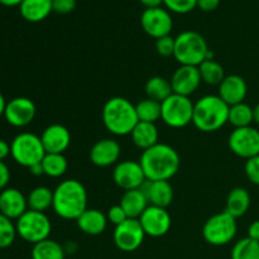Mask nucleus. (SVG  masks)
I'll return each instance as SVG.
<instances>
[{"label":"nucleus","mask_w":259,"mask_h":259,"mask_svg":"<svg viewBox=\"0 0 259 259\" xmlns=\"http://www.w3.org/2000/svg\"><path fill=\"white\" fill-rule=\"evenodd\" d=\"M139 163L149 181H169L179 172L181 158L174 147L157 143L143 151Z\"/></svg>","instance_id":"nucleus-1"},{"label":"nucleus","mask_w":259,"mask_h":259,"mask_svg":"<svg viewBox=\"0 0 259 259\" xmlns=\"http://www.w3.org/2000/svg\"><path fill=\"white\" fill-rule=\"evenodd\" d=\"M53 211L65 220H77L88 207V191L77 180H66L53 190Z\"/></svg>","instance_id":"nucleus-2"},{"label":"nucleus","mask_w":259,"mask_h":259,"mask_svg":"<svg viewBox=\"0 0 259 259\" xmlns=\"http://www.w3.org/2000/svg\"><path fill=\"white\" fill-rule=\"evenodd\" d=\"M105 128L114 136H129L138 123L136 105L121 96L109 99L101 111Z\"/></svg>","instance_id":"nucleus-3"},{"label":"nucleus","mask_w":259,"mask_h":259,"mask_svg":"<svg viewBox=\"0 0 259 259\" xmlns=\"http://www.w3.org/2000/svg\"><path fill=\"white\" fill-rule=\"evenodd\" d=\"M230 106L219 95H205L194 104L192 124L204 133L222 129L229 119Z\"/></svg>","instance_id":"nucleus-4"},{"label":"nucleus","mask_w":259,"mask_h":259,"mask_svg":"<svg viewBox=\"0 0 259 259\" xmlns=\"http://www.w3.org/2000/svg\"><path fill=\"white\" fill-rule=\"evenodd\" d=\"M209 47L200 33L194 30H185L175 38L174 57L181 66H196L199 67L209 56Z\"/></svg>","instance_id":"nucleus-5"},{"label":"nucleus","mask_w":259,"mask_h":259,"mask_svg":"<svg viewBox=\"0 0 259 259\" xmlns=\"http://www.w3.org/2000/svg\"><path fill=\"white\" fill-rule=\"evenodd\" d=\"M10 156L18 164L27 168L40 163L46 156L40 137L28 132L15 136L10 143Z\"/></svg>","instance_id":"nucleus-6"},{"label":"nucleus","mask_w":259,"mask_h":259,"mask_svg":"<svg viewBox=\"0 0 259 259\" xmlns=\"http://www.w3.org/2000/svg\"><path fill=\"white\" fill-rule=\"evenodd\" d=\"M237 232V219L224 210L206 220L202 227V238L209 244L222 247L229 244L235 238Z\"/></svg>","instance_id":"nucleus-7"},{"label":"nucleus","mask_w":259,"mask_h":259,"mask_svg":"<svg viewBox=\"0 0 259 259\" xmlns=\"http://www.w3.org/2000/svg\"><path fill=\"white\" fill-rule=\"evenodd\" d=\"M15 228H17V234L23 240L34 245L50 238L52 224L46 212L28 209L15 222Z\"/></svg>","instance_id":"nucleus-8"},{"label":"nucleus","mask_w":259,"mask_h":259,"mask_svg":"<svg viewBox=\"0 0 259 259\" xmlns=\"http://www.w3.org/2000/svg\"><path fill=\"white\" fill-rule=\"evenodd\" d=\"M192 116L194 103L187 96L172 94L161 103V119L171 128H185L192 123Z\"/></svg>","instance_id":"nucleus-9"},{"label":"nucleus","mask_w":259,"mask_h":259,"mask_svg":"<svg viewBox=\"0 0 259 259\" xmlns=\"http://www.w3.org/2000/svg\"><path fill=\"white\" fill-rule=\"evenodd\" d=\"M229 149L240 158L249 159L259 154V131L250 126L237 128L228 139Z\"/></svg>","instance_id":"nucleus-10"},{"label":"nucleus","mask_w":259,"mask_h":259,"mask_svg":"<svg viewBox=\"0 0 259 259\" xmlns=\"http://www.w3.org/2000/svg\"><path fill=\"white\" fill-rule=\"evenodd\" d=\"M141 25L149 37L158 39L169 35L174 28V19L171 13L164 8H151L142 13Z\"/></svg>","instance_id":"nucleus-11"},{"label":"nucleus","mask_w":259,"mask_h":259,"mask_svg":"<svg viewBox=\"0 0 259 259\" xmlns=\"http://www.w3.org/2000/svg\"><path fill=\"white\" fill-rule=\"evenodd\" d=\"M114 243L121 252H134L144 242L146 233L138 219H128L123 224L115 227Z\"/></svg>","instance_id":"nucleus-12"},{"label":"nucleus","mask_w":259,"mask_h":259,"mask_svg":"<svg viewBox=\"0 0 259 259\" xmlns=\"http://www.w3.org/2000/svg\"><path fill=\"white\" fill-rule=\"evenodd\" d=\"M113 180L118 187L124 191L141 189L147 181L141 163L137 161H121L116 163L113 171Z\"/></svg>","instance_id":"nucleus-13"},{"label":"nucleus","mask_w":259,"mask_h":259,"mask_svg":"<svg viewBox=\"0 0 259 259\" xmlns=\"http://www.w3.org/2000/svg\"><path fill=\"white\" fill-rule=\"evenodd\" d=\"M138 220L146 235L152 238H159L166 235L172 225L171 215L167 211V209L153 206V205H149Z\"/></svg>","instance_id":"nucleus-14"},{"label":"nucleus","mask_w":259,"mask_h":259,"mask_svg":"<svg viewBox=\"0 0 259 259\" xmlns=\"http://www.w3.org/2000/svg\"><path fill=\"white\" fill-rule=\"evenodd\" d=\"M35 114H37V108L33 100L24 96H19V98H14L8 101L5 106L4 118L12 126L24 128L34 120Z\"/></svg>","instance_id":"nucleus-15"},{"label":"nucleus","mask_w":259,"mask_h":259,"mask_svg":"<svg viewBox=\"0 0 259 259\" xmlns=\"http://www.w3.org/2000/svg\"><path fill=\"white\" fill-rule=\"evenodd\" d=\"M169 82H171L174 94L190 98V95H192L202 82L199 67H196V66H180L174 72Z\"/></svg>","instance_id":"nucleus-16"},{"label":"nucleus","mask_w":259,"mask_h":259,"mask_svg":"<svg viewBox=\"0 0 259 259\" xmlns=\"http://www.w3.org/2000/svg\"><path fill=\"white\" fill-rule=\"evenodd\" d=\"M121 147L115 139L104 138L96 142L90 149V161L96 167H109L118 163Z\"/></svg>","instance_id":"nucleus-17"},{"label":"nucleus","mask_w":259,"mask_h":259,"mask_svg":"<svg viewBox=\"0 0 259 259\" xmlns=\"http://www.w3.org/2000/svg\"><path fill=\"white\" fill-rule=\"evenodd\" d=\"M46 153H65L71 144L70 131L62 124H52L40 136Z\"/></svg>","instance_id":"nucleus-18"},{"label":"nucleus","mask_w":259,"mask_h":259,"mask_svg":"<svg viewBox=\"0 0 259 259\" xmlns=\"http://www.w3.org/2000/svg\"><path fill=\"white\" fill-rule=\"evenodd\" d=\"M28 210L27 197L18 189H5L0 192V214L18 220Z\"/></svg>","instance_id":"nucleus-19"},{"label":"nucleus","mask_w":259,"mask_h":259,"mask_svg":"<svg viewBox=\"0 0 259 259\" xmlns=\"http://www.w3.org/2000/svg\"><path fill=\"white\" fill-rule=\"evenodd\" d=\"M247 94L248 85L244 78L239 75H229L225 76V78L219 85V94L218 95L228 105L233 106L235 104L244 103Z\"/></svg>","instance_id":"nucleus-20"},{"label":"nucleus","mask_w":259,"mask_h":259,"mask_svg":"<svg viewBox=\"0 0 259 259\" xmlns=\"http://www.w3.org/2000/svg\"><path fill=\"white\" fill-rule=\"evenodd\" d=\"M141 190L147 196L149 205H153V206L167 209V206H169L174 201V187L169 184V181H149L147 180Z\"/></svg>","instance_id":"nucleus-21"},{"label":"nucleus","mask_w":259,"mask_h":259,"mask_svg":"<svg viewBox=\"0 0 259 259\" xmlns=\"http://www.w3.org/2000/svg\"><path fill=\"white\" fill-rule=\"evenodd\" d=\"M77 227L83 234L91 235H100L105 232L106 225H108V218L103 211L98 209H86L82 214L80 215L77 220Z\"/></svg>","instance_id":"nucleus-22"},{"label":"nucleus","mask_w":259,"mask_h":259,"mask_svg":"<svg viewBox=\"0 0 259 259\" xmlns=\"http://www.w3.org/2000/svg\"><path fill=\"white\" fill-rule=\"evenodd\" d=\"M119 205L123 207L129 219H139L144 210L149 206V202L144 192L141 189H137L124 192Z\"/></svg>","instance_id":"nucleus-23"},{"label":"nucleus","mask_w":259,"mask_h":259,"mask_svg":"<svg viewBox=\"0 0 259 259\" xmlns=\"http://www.w3.org/2000/svg\"><path fill=\"white\" fill-rule=\"evenodd\" d=\"M132 141L137 148L146 151L151 147L156 146L159 143V133L157 129L156 124L146 123V121H138L137 125L134 126L133 132L131 133Z\"/></svg>","instance_id":"nucleus-24"},{"label":"nucleus","mask_w":259,"mask_h":259,"mask_svg":"<svg viewBox=\"0 0 259 259\" xmlns=\"http://www.w3.org/2000/svg\"><path fill=\"white\" fill-rule=\"evenodd\" d=\"M19 12L27 22H42L53 12L52 0H23Z\"/></svg>","instance_id":"nucleus-25"},{"label":"nucleus","mask_w":259,"mask_h":259,"mask_svg":"<svg viewBox=\"0 0 259 259\" xmlns=\"http://www.w3.org/2000/svg\"><path fill=\"white\" fill-rule=\"evenodd\" d=\"M250 207V195L243 187H235L227 197L225 211L229 212L235 219L247 214Z\"/></svg>","instance_id":"nucleus-26"},{"label":"nucleus","mask_w":259,"mask_h":259,"mask_svg":"<svg viewBox=\"0 0 259 259\" xmlns=\"http://www.w3.org/2000/svg\"><path fill=\"white\" fill-rule=\"evenodd\" d=\"M147 98L156 100L158 103H163L168 96L174 94L171 82L162 76H153L148 78L146 82Z\"/></svg>","instance_id":"nucleus-27"},{"label":"nucleus","mask_w":259,"mask_h":259,"mask_svg":"<svg viewBox=\"0 0 259 259\" xmlns=\"http://www.w3.org/2000/svg\"><path fill=\"white\" fill-rule=\"evenodd\" d=\"M28 209L45 212L53 205V191L46 186H38L29 192L27 197Z\"/></svg>","instance_id":"nucleus-28"},{"label":"nucleus","mask_w":259,"mask_h":259,"mask_svg":"<svg viewBox=\"0 0 259 259\" xmlns=\"http://www.w3.org/2000/svg\"><path fill=\"white\" fill-rule=\"evenodd\" d=\"M65 249L58 242L46 239L32 248V259H65Z\"/></svg>","instance_id":"nucleus-29"},{"label":"nucleus","mask_w":259,"mask_h":259,"mask_svg":"<svg viewBox=\"0 0 259 259\" xmlns=\"http://www.w3.org/2000/svg\"><path fill=\"white\" fill-rule=\"evenodd\" d=\"M42 167L46 176L58 179L66 174L68 162L62 153H46L45 158L42 159Z\"/></svg>","instance_id":"nucleus-30"},{"label":"nucleus","mask_w":259,"mask_h":259,"mask_svg":"<svg viewBox=\"0 0 259 259\" xmlns=\"http://www.w3.org/2000/svg\"><path fill=\"white\" fill-rule=\"evenodd\" d=\"M199 71L202 82L207 83V85L219 86L225 78L224 67L215 60H205L199 66Z\"/></svg>","instance_id":"nucleus-31"},{"label":"nucleus","mask_w":259,"mask_h":259,"mask_svg":"<svg viewBox=\"0 0 259 259\" xmlns=\"http://www.w3.org/2000/svg\"><path fill=\"white\" fill-rule=\"evenodd\" d=\"M253 121H254V119H253V108L248 104L239 103L229 108L228 123L232 124L234 129L250 126Z\"/></svg>","instance_id":"nucleus-32"},{"label":"nucleus","mask_w":259,"mask_h":259,"mask_svg":"<svg viewBox=\"0 0 259 259\" xmlns=\"http://www.w3.org/2000/svg\"><path fill=\"white\" fill-rule=\"evenodd\" d=\"M136 110L139 121L156 124V121L161 119V103L149 98L139 101L136 105Z\"/></svg>","instance_id":"nucleus-33"},{"label":"nucleus","mask_w":259,"mask_h":259,"mask_svg":"<svg viewBox=\"0 0 259 259\" xmlns=\"http://www.w3.org/2000/svg\"><path fill=\"white\" fill-rule=\"evenodd\" d=\"M232 259H259V242L250 238L238 240L232 249Z\"/></svg>","instance_id":"nucleus-34"},{"label":"nucleus","mask_w":259,"mask_h":259,"mask_svg":"<svg viewBox=\"0 0 259 259\" xmlns=\"http://www.w3.org/2000/svg\"><path fill=\"white\" fill-rule=\"evenodd\" d=\"M17 235L14 222L0 214V249L9 248L14 243Z\"/></svg>","instance_id":"nucleus-35"},{"label":"nucleus","mask_w":259,"mask_h":259,"mask_svg":"<svg viewBox=\"0 0 259 259\" xmlns=\"http://www.w3.org/2000/svg\"><path fill=\"white\" fill-rule=\"evenodd\" d=\"M163 4L168 12L186 14L197 7V0H163Z\"/></svg>","instance_id":"nucleus-36"},{"label":"nucleus","mask_w":259,"mask_h":259,"mask_svg":"<svg viewBox=\"0 0 259 259\" xmlns=\"http://www.w3.org/2000/svg\"><path fill=\"white\" fill-rule=\"evenodd\" d=\"M157 53L162 57H169L175 53V38L171 35H166L156 39Z\"/></svg>","instance_id":"nucleus-37"},{"label":"nucleus","mask_w":259,"mask_h":259,"mask_svg":"<svg viewBox=\"0 0 259 259\" xmlns=\"http://www.w3.org/2000/svg\"><path fill=\"white\" fill-rule=\"evenodd\" d=\"M245 176L253 185L259 186V154L245 162Z\"/></svg>","instance_id":"nucleus-38"},{"label":"nucleus","mask_w":259,"mask_h":259,"mask_svg":"<svg viewBox=\"0 0 259 259\" xmlns=\"http://www.w3.org/2000/svg\"><path fill=\"white\" fill-rule=\"evenodd\" d=\"M106 218H108V222L111 223L113 225L118 227V225L123 224L125 220H128V215L125 214V211L123 210V207L120 205H114L110 209L108 210V214H106Z\"/></svg>","instance_id":"nucleus-39"},{"label":"nucleus","mask_w":259,"mask_h":259,"mask_svg":"<svg viewBox=\"0 0 259 259\" xmlns=\"http://www.w3.org/2000/svg\"><path fill=\"white\" fill-rule=\"evenodd\" d=\"M53 12L58 14H70L76 8V0H52Z\"/></svg>","instance_id":"nucleus-40"},{"label":"nucleus","mask_w":259,"mask_h":259,"mask_svg":"<svg viewBox=\"0 0 259 259\" xmlns=\"http://www.w3.org/2000/svg\"><path fill=\"white\" fill-rule=\"evenodd\" d=\"M9 181H10L9 167L4 163V161H0V191L7 189Z\"/></svg>","instance_id":"nucleus-41"},{"label":"nucleus","mask_w":259,"mask_h":259,"mask_svg":"<svg viewBox=\"0 0 259 259\" xmlns=\"http://www.w3.org/2000/svg\"><path fill=\"white\" fill-rule=\"evenodd\" d=\"M222 0H197V8L202 12H212L219 7Z\"/></svg>","instance_id":"nucleus-42"},{"label":"nucleus","mask_w":259,"mask_h":259,"mask_svg":"<svg viewBox=\"0 0 259 259\" xmlns=\"http://www.w3.org/2000/svg\"><path fill=\"white\" fill-rule=\"evenodd\" d=\"M248 238L252 240L259 242V220H255L248 228Z\"/></svg>","instance_id":"nucleus-43"},{"label":"nucleus","mask_w":259,"mask_h":259,"mask_svg":"<svg viewBox=\"0 0 259 259\" xmlns=\"http://www.w3.org/2000/svg\"><path fill=\"white\" fill-rule=\"evenodd\" d=\"M10 154V144L0 139V161H4Z\"/></svg>","instance_id":"nucleus-44"},{"label":"nucleus","mask_w":259,"mask_h":259,"mask_svg":"<svg viewBox=\"0 0 259 259\" xmlns=\"http://www.w3.org/2000/svg\"><path fill=\"white\" fill-rule=\"evenodd\" d=\"M142 4L146 7V9H151V8H158L163 4V0H141Z\"/></svg>","instance_id":"nucleus-45"},{"label":"nucleus","mask_w":259,"mask_h":259,"mask_svg":"<svg viewBox=\"0 0 259 259\" xmlns=\"http://www.w3.org/2000/svg\"><path fill=\"white\" fill-rule=\"evenodd\" d=\"M29 172L33 175V176H42V175H45V172H43L42 162H40V163H37V164H34V166L30 167Z\"/></svg>","instance_id":"nucleus-46"},{"label":"nucleus","mask_w":259,"mask_h":259,"mask_svg":"<svg viewBox=\"0 0 259 259\" xmlns=\"http://www.w3.org/2000/svg\"><path fill=\"white\" fill-rule=\"evenodd\" d=\"M23 0H0V4L4 7H19Z\"/></svg>","instance_id":"nucleus-47"},{"label":"nucleus","mask_w":259,"mask_h":259,"mask_svg":"<svg viewBox=\"0 0 259 259\" xmlns=\"http://www.w3.org/2000/svg\"><path fill=\"white\" fill-rule=\"evenodd\" d=\"M5 106H7V101H5V98L3 96V94L0 93V118H2V116H4Z\"/></svg>","instance_id":"nucleus-48"},{"label":"nucleus","mask_w":259,"mask_h":259,"mask_svg":"<svg viewBox=\"0 0 259 259\" xmlns=\"http://www.w3.org/2000/svg\"><path fill=\"white\" fill-rule=\"evenodd\" d=\"M253 119H254V123H257L259 125V104L253 108Z\"/></svg>","instance_id":"nucleus-49"}]
</instances>
